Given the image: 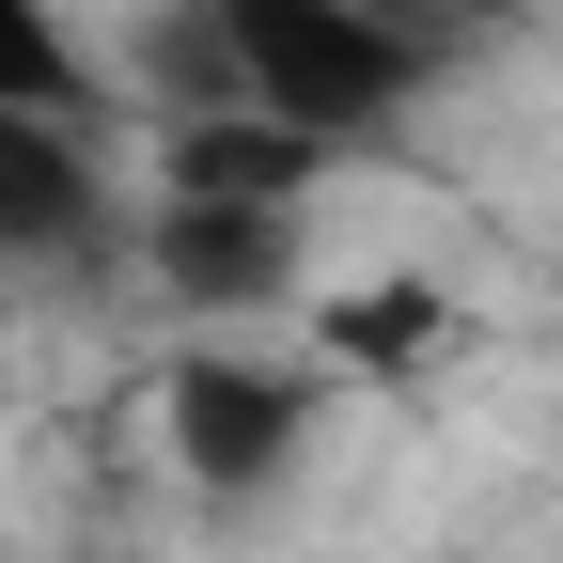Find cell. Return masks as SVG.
<instances>
[{
    "label": "cell",
    "instance_id": "obj_7",
    "mask_svg": "<svg viewBox=\"0 0 563 563\" xmlns=\"http://www.w3.org/2000/svg\"><path fill=\"white\" fill-rule=\"evenodd\" d=\"M0 110H63V125H110L95 47L63 32V0H0Z\"/></svg>",
    "mask_w": 563,
    "mask_h": 563
},
{
    "label": "cell",
    "instance_id": "obj_6",
    "mask_svg": "<svg viewBox=\"0 0 563 563\" xmlns=\"http://www.w3.org/2000/svg\"><path fill=\"white\" fill-rule=\"evenodd\" d=\"M313 361L329 376H361V391H422L454 361V298L422 266H391V282H344V298H313Z\"/></svg>",
    "mask_w": 563,
    "mask_h": 563
},
{
    "label": "cell",
    "instance_id": "obj_3",
    "mask_svg": "<svg viewBox=\"0 0 563 563\" xmlns=\"http://www.w3.org/2000/svg\"><path fill=\"white\" fill-rule=\"evenodd\" d=\"M141 266H157V298L203 313V329H251L313 282V203H173L141 220Z\"/></svg>",
    "mask_w": 563,
    "mask_h": 563
},
{
    "label": "cell",
    "instance_id": "obj_1",
    "mask_svg": "<svg viewBox=\"0 0 563 563\" xmlns=\"http://www.w3.org/2000/svg\"><path fill=\"white\" fill-rule=\"evenodd\" d=\"M203 16H220L235 95L282 110V125H313V141H344V157H361V141H376L422 79H439V63L376 16V0H203Z\"/></svg>",
    "mask_w": 563,
    "mask_h": 563
},
{
    "label": "cell",
    "instance_id": "obj_2",
    "mask_svg": "<svg viewBox=\"0 0 563 563\" xmlns=\"http://www.w3.org/2000/svg\"><path fill=\"white\" fill-rule=\"evenodd\" d=\"M313 422H329V391H313V361H282V344L203 329V344L157 361V439H173V470L203 501H282V485L313 470Z\"/></svg>",
    "mask_w": 563,
    "mask_h": 563
},
{
    "label": "cell",
    "instance_id": "obj_4",
    "mask_svg": "<svg viewBox=\"0 0 563 563\" xmlns=\"http://www.w3.org/2000/svg\"><path fill=\"white\" fill-rule=\"evenodd\" d=\"M110 251V157L63 110H0V266H95Z\"/></svg>",
    "mask_w": 563,
    "mask_h": 563
},
{
    "label": "cell",
    "instance_id": "obj_8",
    "mask_svg": "<svg viewBox=\"0 0 563 563\" xmlns=\"http://www.w3.org/2000/svg\"><path fill=\"white\" fill-rule=\"evenodd\" d=\"M376 16H391V32H407L422 63H454V47H485V32H501L517 0H376Z\"/></svg>",
    "mask_w": 563,
    "mask_h": 563
},
{
    "label": "cell",
    "instance_id": "obj_5",
    "mask_svg": "<svg viewBox=\"0 0 563 563\" xmlns=\"http://www.w3.org/2000/svg\"><path fill=\"white\" fill-rule=\"evenodd\" d=\"M329 173H344V141L282 125V110H251V95H203L188 125H157V188H173V203H313Z\"/></svg>",
    "mask_w": 563,
    "mask_h": 563
}]
</instances>
